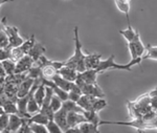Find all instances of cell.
Returning a JSON list of instances; mask_svg holds the SVG:
<instances>
[{"instance_id":"8","label":"cell","mask_w":157,"mask_h":133,"mask_svg":"<svg viewBox=\"0 0 157 133\" xmlns=\"http://www.w3.org/2000/svg\"><path fill=\"white\" fill-rule=\"evenodd\" d=\"M80 88L82 89L83 94H86V96H94L98 99L105 98V93L103 92V90L98 84H84Z\"/></svg>"},{"instance_id":"4","label":"cell","mask_w":157,"mask_h":133,"mask_svg":"<svg viewBox=\"0 0 157 133\" xmlns=\"http://www.w3.org/2000/svg\"><path fill=\"white\" fill-rule=\"evenodd\" d=\"M36 44V39H35V36L32 35L27 40H25V42L20 46L13 48L12 49V59L11 60L14 61L15 63H17L19 60H21L24 56H26L33 46Z\"/></svg>"},{"instance_id":"9","label":"cell","mask_w":157,"mask_h":133,"mask_svg":"<svg viewBox=\"0 0 157 133\" xmlns=\"http://www.w3.org/2000/svg\"><path fill=\"white\" fill-rule=\"evenodd\" d=\"M87 122L85 115L83 113H78V112H68L67 116V123L69 128L78 127L81 124Z\"/></svg>"},{"instance_id":"13","label":"cell","mask_w":157,"mask_h":133,"mask_svg":"<svg viewBox=\"0 0 157 133\" xmlns=\"http://www.w3.org/2000/svg\"><path fill=\"white\" fill-rule=\"evenodd\" d=\"M78 73L75 68L69 67V66H64L59 70V75L64 78L65 80L69 81V82H75L78 76Z\"/></svg>"},{"instance_id":"14","label":"cell","mask_w":157,"mask_h":133,"mask_svg":"<svg viewBox=\"0 0 157 133\" xmlns=\"http://www.w3.org/2000/svg\"><path fill=\"white\" fill-rule=\"evenodd\" d=\"M35 80L34 79L27 78L26 80L22 82L19 86L18 92H17V98H24V96H29V91L32 90L33 86H34Z\"/></svg>"},{"instance_id":"5","label":"cell","mask_w":157,"mask_h":133,"mask_svg":"<svg viewBox=\"0 0 157 133\" xmlns=\"http://www.w3.org/2000/svg\"><path fill=\"white\" fill-rule=\"evenodd\" d=\"M127 46L131 55V60H144L143 58L145 56V52H147V47L141 42L140 35H138L132 42L127 43Z\"/></svg>"},{"instance_id":"24","label":"cell","mask_w":157,"mask_h":133,"mask_svg":"<svg viewBox=\"0 0 157 133\" xmlns=\"http://www.w3.org/2000/svg\"><path fill=\"white\" fill-rule=\"evenodd\" d=\"M78 128L81 129L82 133H100L98 126H95V125L91 124L89 122L83 123L78 126Z\"/></svg>"},{"instance_id":"34","label":"cell","mask_w":157,"mask_h":133,"mask_svg":"<svg viewBox=\"0 0 157 133\" xmlns=\"http://www.w3.org/2000/svg\"><path fill=\"white\" fill-rule=\"evenodd\" d=\"M12 59V48L0 49V61H6Z\"/></svg>"},{"instance_id":"23","label":"cell","mask_w":157,"mask_h":133,"mask_svg":"<svg viewBox=\"0 0 157 133\" xmlns=\"http://www.w3.org/2000/svg\"><path fill=\"white\" fill-rule=\"evenodd\" d=\"M1 66L3 67V69L6 70V72L7 73V76H14L15 75V70H16V63L13 60H6V61H1Z\"/></svg>"},{"instance_id":"2","label":"cell","mask_w":157,"mask_h":133,"mask_svg":"<svg viewBox=\"0 0 157 133\" xmlns=\"http://www.w3.org/2000/svg\"><path fill=\"white\" fill-rule=\"evenodd\" d=\"M140 63H141L140 60H130V62L128 64H116L114 62V55H111L108 59L101 61V63L98 64V68L95 70H97L98 73L105 72V71H107V70H113V69L131 71L132 66L139 65Z\"/></svg>"},{"instance_id":"30","label":"cell","mask_w":157,"mask_h":133,"mask_svg":"<svg viewBox=\"0 0 157 133\" xmlns=\"http://www.w3.org/2000/svg\"><path fill=\"white\" fill-rule=\"evenodd\" d=\"M62 105H63V101L57 96V94H55V96H52V102H50V108L54 110V112L56 113V112H58L62 108Z\"/></svg>"},{"instance_id":"28","label":"cell","mask_w":157,"mask_h":133,"mask_svg":"<svg viewBox=\"0 0 157 133\" xmlns=\"http://www.w3.org/2000/svg\"><path fill=\"white\" fill-rule=\"evenodd\" d=\"M116 7L118 9V11L124 13L126 15V17L129 18V13H130V3H127V2H123L120 1V0H114Z\"/></svg>"},{"instance_id":"1","label":"cell","mask_w":157,"mask_h":133,"mask_svg":"<svg viewBox=\"0 0 157 133\" xmlns=\"http://www.w3.org/2000/svg\"><path fill=\"white\" fill-rule=\"evenodd\" d=\"M73 41H75V53L65 63V66L75 68L78 72H84L86 70L85 58L86 55L82 52V43L78 38V27L75 26L73 29Z\"/></svg>"},{"instance_id":"18","label":"cell","mask_w":157,"mask_h":133,"mask_svg":"<svg viewBox=\"0 0 157 133\" xmlns=\"http://www.w3.org/2000/svg\"><path fill=\"white\" fill-rule=\"evenodd\" d=\"M52 81L57 84L61 89H63L64 91H66V92H69V91L71 90L72 85H73V83H75V82H69V81L65 80V79L62 78L60 75H57Z\"/></svg>"},{"instance_id":"7","label":"cell","mask_w":157,"mask_h":133,"mask_svg":"<svg viewBox=\"0 0 157 133\" xmlns=\"http://www.w3.org/2000/svg\"><path fill=\"white\" fill-rule=\"evenodd\" d=\"M34 65H35V61L29 55L24 56L21 60H19L16 63L15 75H23L25 72H29V70L32 67H34Z\"/></svg>"},{"instance_id":"16","label":"cell","mask_w":157,"mask_h":133,"mask_svg":"<svg viewBox=\"0 0 157 133\" xmlns=\"http://www.w3.org/2000/svg\"><path fill=\"white\" fill-rule=\"evenodd\" d=\"M127 20H128V27H127V29L120 30V34L123 36L124 38H125V40L127 41V43H130V42H132V41L135 39L136 37H137V36L139 35V33L132 27V25H131V22H130V19L127 18Z\"/></svg>"},{"instance_id":"11","label":"cell","mask_w":157,"mask_h":133,"mask_svg":"<svg viewBox=\"0 0 157 133\" xmlns=\"http://www.w3.org/2000/svg\"><path fill=\"white\" fill-rule=\"evenodd\" d=\"M97 100H98V98H94V96L83 94V96H81V99L78 101V105L83 110H85V111H92L93 106H94Z\"/></svg>"},{"instance_id":"31","label":"cell","mask_w":157,"mask_h":133,"mask_svg":"<svg viewBox=\"0 0 157 133\" xmlns=\"http://www.w3.org/2000/svg\"><path fill=\"white\" fill-rule=\"evenodd\" d=\"M4 48H11L10 47V39L6 33L1 29L0 32V49H4Z\"/></svg>"},{"instance_id":"27","label":"cell","mask_w":157,"mask_h":133,"mask_svg":"<svg viewBox=\"0 0 157 133\" xmlns=\"http://www.w3.org/2000/svg\"><path fill=\"white\" fill-rule=\"evenodd\" d=\"M10 115L11 114H7L3 110L1 109V113H0V131H3V130L7 129L10 124Z\"/></svg>"},{"instance_id":"37","label":"cell","mask_w":157,"mask_h":133,"mask_svg":"<svg viewBox=\"0 0 157 133\" xmlns=\"http://www.w3.org/2000/svg\"><path fill=\"white\" fill-rule=\"evenodd\" d=\"M24 133H35V132L32 130V128H30V125L27 124L26 126H25V128H24Z\"/></svg>"},{"instance_id":"3","label":"cell","mask_w":157,"mask_h":133,"mask_svg":"<svg viewBox=\"0 0 157 133\" xmlns=\"http://www.w3.org/2000/svg\"><path fill=\"white\" fill-rule=\"evenodd\" d=\"M1 29L4 30L6 33V35L9 36L10 39V47L16 48L22 45L25 42V40L21 36L19 35V29L18 27L14 26V25H9L6 23V18H2L1 19Z\"/></svg>"},{"instance_id":"6","label":"cell","mask_w":157,"mask_h":133,"mask_svg":"<svg viewBox=\"0 0 157 133\" xmlns=\"http://www.w3.org/2000/svg\"><path fill=\"white\" fill-rule=\"evenodd\" d=\"M98 72L95 69H86L84 72L78 73V76L75 83L78 87L84 85V84H98Z\"/></svg>"},{"instance_id":"21","label":"cell","mask_w":157,"mask_h":133,"mask_svg":"<svg viewBox=\"0 0 157 133\" xmlns=\"http://www.w3.org/2000/svg\"><path fill=\"white\" fill-rule=\"evenodd\" d=\"M57 75H59V70L52 65L46 66V67L42 68V78L46 79V80L52 81Z\"/></svg>"},{"instance_id":"25","label":"cell","mask_w":157,"mask_h":133,"mask_svg":"<svg viewBox=\"0 0 157 133\" xmlns=\"http://www.w3.org/2000/svg\"><path fill=\"white\" fill-rule=\"evenodd\" d=\"M83 114L85 115L87 122L95 125V126H100L101 119H100V116H98V113H97V112H94V111H84Z\"/></svg>"},{"instance_id":"40","label":"cell","mask_w":157,"mask_h":133,"mask_svg":"<svg viewBox=\"0 0 157 133\" xmlns=\"http://www.w3.org/2000/svg\"><path fill=\"white\" fill-rule=\"evenodd\" d=\"M120 1H123V2H127V3H130L131 0H120Z\"/></svg>"},{"instance_id":"36","label":"cell","mask_w":157,"mask_h":133,"mask_svg":"<svg viewBox=\"0 0 157 133\" xmlns=\"http://www.w3.org/2000/svg\"><path fill=\"white\" fill-rule=\"evenodd\" d=\"M64 133H82V131H81V129L78 127H75V128H69V129H67Z\"/></svg>"},{"instance_id":"35","label":"cell","mask_w":157,"mask_h":133,"mask_svg":"<svg viewBox=\"0 0 157 133\" xmlns=\"http://www.w3.org/2000/svg\"><path fill=\"white\" fill-rule=\"evenodd\" d=\"M30 128L35 133H49L48 130H47L46 126L44 125H38V124H32L30 125Z\"/></svg>"},{"instance_id":"29","label":"cell","mask_w":157,"mask_h":133,"mask_svg":"<svg viewBox=\"0 0 157 133\" xmlns=\"http://www.w3.org/2000/svg\"><path fill=\"white\" fill-rule=\"evenodd\" d=\"M27 78L34 79V80L41 79L42 78V68L37 65H35L34 67H32L29 70V76H27Z\"/></svg>"},{"instance_id":"12","label":"cell","mask_w":157,"mask_h":133,"mask_svg":"<svg viewBox=\"0 0 157 133\" xmlns=\"http://www.w3.org/2000/svg\"><path fill=\"white\" fill-rule=\"evenodd\" d=\"M102 55L100 53H87L85 58L86 69H97L98 64L102 61Z\"/></svg>"},{"instance_id":"41","label":"cell","mask_w":157,"mask_h":133,"mask_svg":"<svg viewBox=\"0 0 157 133\" xmlns=\"http://www.w3.org/2000/svg\"><path fill=\"white\" fill-rule=\"evenodd\" d=\"M156 130H157V129H156Z\"/></svg>"},{"instance_id":"32","label":"cell","mask_w":157,"mask_h":133,"mask_svg":"<svg viewBox=\"0 0 157 133\" xmlns=\"http://www.w3.org/2000/svg\"><path fill=\"white\" fill-rule=\"evenodd\" d=\"M46 128L49 133H64V131L55 121H49L48 124L46 125Z\"/></svg>"},{"instance_id":"15","label":"cell","mask_w":157,"mask_h":133,"mask_svg":"<svg viewBox=\"0 0 157 133\" xmlns=\"http://www.w3.org/2000/svg\"><path fill=\"white\" fill-rule=\"evenodd\" d=\"M45 52H46V48H45L44 45H42L39 42H36V44L33 46V48L29 50L27 55L35 61V63H37L39 61V59L45 53Z\"/></svg>"},{"instance_id":"17","label":"cell","mask_w":157,"mask_h":133,"mask_svg":"<svg viewBox=\"0 0 157 133\" xmlns=\"http://www.w3.org/2000/svg\"><path fill=\"white\" fill-rule=\"evenodd\" d=\"M22 124H23V117L19 116L18 114H11L7 129L13 133H17V131L20 129V127L22 126Z\"/></svg>"},{"instance_id":"20","label":"cell","mask_w":157,"mask_h":133,"mask_svg":"<svg viewBox=\"0 0 157 133\" xmlns=\"http://www.w3.org/2000/svg\"><path fill=\"white\" fill-rule=\"evenodd\" d=\"M62 107L66 110L67 112H78V113H84V111H85V110H83L80 106H78V103L70 101V100H67V101L63 102Z\"/></svg>"},{"instance_id":"19","label":"cell","mask_w":157,"mask_h":133,"mask_svg":"<svg viewBox=\"0 0 157 133\" xmlns=\"http://www.w3.org/2000/svg\"><path fill=\"white\" fill-rule=\"evenodd\" d=\"M49 122V119L45 115L44 113H42L41 111L38 112L36 114H33L32 116L29 119V125L32 124H38V125H44L46 126Z\"/></svg>"},{"instance_id":"33","label":"cell","mask_w":157,"mask_h":133,"mask_svg":"<svg viewBox=\"0 0 157 133\" xmlns=\"http://www.w3.org/2000/svg\"><path fill=\"white\" fill-rule=\"evenodd\" d=\"M107 105H108V103H107V101H106V100L98 99L97 102H95V104H94V106H93V110H92V111H94V112H97V113H98V112H100L102 109L105 108Z\"/></svg>"},{"instance_id":"39","label":"cell","mask_w":157,"mask_h":133,"mask_svg":"<svg viewBox=\"0 0 157 133\" xmlns=\"http://www.w3.org/2000/svg\"><path fill=\"white\" fill-rule=\"evenodd\" d=\"M1 133H13V132L10 131L9 129H6V130H3V131H1Z\"/></svg>"},{"instance_id":"10","label":"cell","mask_w":157,"mask_h":133,"mask_svg":"<svg viewBox=\"0 0 157 133\" xmlns=\"http://www.w3.org/2000/svg\"><path fill=\"white\" fill-rule=\"evenodd\" d=\"M67 116H68V112L63 108V107L59 110V111L55 113L54 121L59 125L61 127V129H62L64 132L66 131L67 129H69V126H68V123H67Z\"/></svg>"},{"instance_id":"26","label":"cell","mask_w":157,"mask_h":133,"mask_svg":"<svg viewBox=\"0 0 157 133\" xmlns=\"http://www.w3.org/2000/svg\"><path fill=\"white\" fill-rule=\"evenodd\" d=\"M144 60H153L157 61V46H153L151 44L147 45V53L144 56Z\"/></svg>"},{"instance_id":"38","label":"cell","mask_w":157,"mask_h":133,"mask_svg":"<svg viewBox=\"0 0 157 133\" xmlns=\"http://www.w3.org/2000/svg\"><path fill=\"white\" fill-rule=\"evenodd\" d=\"M7 1H14V0H0V4L2 6V4H4Z\"/></svg>"},{"instance_id":"22","label":"cell","mask_w":157,"mask_h":133,"mask_svg":"<svg viewBox=\"0 0 157 133\" xmlns=\"http://www.w3.org/2000/svg\"><path fill=\"white\" fill-rule=\"evenodd\" d=\"M45 93H46V86L41 84V85L38 87V89H37L36 92H35V94H34V98L37 101V103L40 105V107H42L43 102H44Z\"/></svg>"}]
</instances>
